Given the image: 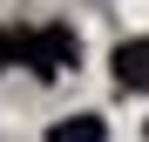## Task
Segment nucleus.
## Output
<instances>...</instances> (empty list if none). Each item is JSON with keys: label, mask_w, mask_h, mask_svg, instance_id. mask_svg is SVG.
Masks as SVG:
<instances>
[{"label": "nucleus", "mask_w": 149, "mask_h": 142, "mask_svg": "<svg viewBox=\"0 0 149 142\" xmlns=\"http://www.w3.org/2000/svg\"><path fill=\"white\" fill-rule=\"evenodd\" d=\"M14 61L34 68L41 81H54L81 61V41H74V27H27V34H14Z\"/></svg>", "instance_id": "f257e3e1"}, {"label": "nucleus", "mask_w": 149, "mask_h": 142, "mask_svg": "<svg viewBox=\"0 0 149 142\" xmlns=\"http://www.w3.org/2000/svg\"><path fill=\"white\" fill-rule=\"evenodd\" d=\"M115 81L122 88H149V41H122L115 47Z\"/></svg>", "instance_id": "f03ea898"}, {"label": "nucleus", "mask_w": 149, "mask_h": 142, "mask_svg": "<svg viewBox=\"0 0 149 142\" xmlns=\"http://www.w3.org/2000/svg\"><path fill=\"white\" fill-rule=\"evenodd\" d=\"M109 129H102V115H68V122H54L47 129V142H102Z\"/></svg>", "instance_id": "7ed1b4c3"}, {"label": "nucleus", "mask_w": 149, "mask_h": 142, "mask_svg": "<svg viewBox=\"0 0 149 142\" xmlns=\"http://www.w3.org/2000/svg\"><path fill=\"white\" fill-rule=\"evenodd\" d=\"M0 68H14V27H0Z\"/></svg>", "instance_id": "20e7f679"}]
</instances>
